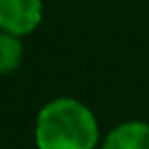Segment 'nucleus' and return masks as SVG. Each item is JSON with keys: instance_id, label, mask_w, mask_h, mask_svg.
<instances>
[{"instance_id": "obj_1", "label": "nucleus", "mask_w": 149, "mask_h": 149, "mask_svg": "<svg viewBox=\"0 0 149 149\" xmlns=\"http://www.w3.org/2000/svg\"><path fill=\"white\" fill-rule=\"evenodd\" d=\"M35 149H98L102 135L94 110L74 96L47 100L33 127Z\"/></svg>"}, {"instance_id": "obj_2", "label": "nucleus", "mask_w": 149, "mask_h": 149, "mask_svg": "<svg viewBox=\"0 0 149 149\" xmlns=\"http://www.w3.org/2000/svg\"><path fill=\"white\" fill-rule=\"evenodd\" d=\"M43 21V0H0V31L21 39L33 35Z\"/></svg>"}, {"instance_id": "obj_3", "label": "nucleus", "mask_w": 149, "mask_h": 149, "mask_svg": "<svg viewBox=\"0 0 149 149\" xmlns=\"http://www.w3.org/2000/svg\"><path fill=\"white\" fill-rule=\"evenodd\" d=\"M98 149H149V123L131 118L114 125L102 137Z\"/></svg>"}, {"instance_id": "obj_4", "label": "nucleus", "mask_w": 149, "mask_h": 149, "mask_svg": "<svg viewBox=\"0 0 149 149\" xmlns=\"http://www.w3.org/2000/svg\"><path fill=\"white\" fill-rule=\"evenodd\" d=\"M23 57H25L23 39L0 31V76L15 74L23 63Z\"/></svg>"}]
</instances>
